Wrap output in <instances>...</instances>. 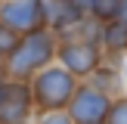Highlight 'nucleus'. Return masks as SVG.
I'll return each instance as SVG.
<instances>
[{
  "label": "nucleus",
  "mask_w": 127,
  "mask_h": 124,
  "mask_svg": "<svg viewBox=\"0 0 127 124\" xmlns=\"http://www.w3.org/2000/svg\"><path fill=\"white\" fill-rule=\"evenodd\" d=\"M109 109H112L109 96L99 93L96 87L78 90L74 93V102H71V115H74V121H81V124H105Z\"/></svg>",
  "instance_id": "1"
},
{
  "label": "nucleus",
  "mask_w": 127,
  "mask_h": 124,
  "mask_svg": "<svg viewBox=\"0 0 127 124\" xmlns=\"http://www.w3.org/2000/svg\"><path fill=\"white\" fill-rule=\"evenodd\" d=\"M105 124H127V99H115V102H112Z\"/></svg>",
  "instance_id": "9"
},
{
  "label": "nucleus",
  "mask_w": 127,
  "mask_h": 124,
  "mask_svg": "<svg viewBox=\"0 0 127 124\" xmlns=\"http://www.w3.org/2000/svg\"><path fill=\"white\" fill-rule=\"evenodd\" d=\"M25 112H28V93L22 87H9V93L0 96V121L16 124V121H22Z\"/></svg>",
  "instance_id": "6"
},
{
  "label": "nucleus",
  "mask_w": 127,
  "mask_h": 124,
  "mask_svg": "<svg viewBox=\"0 0 127 124\" xmlns=\"http://www.w3.org/2000/svg\"><path fill=\"white\" fill-rule=\"evenodd\" d=\"M62 62H65L74 74H87V71L96 68L99 53L93 50V43H68V47L62 50Z\"/></svg>",
  "instance_id": "5"
},
{
  "label": "nucleus",
  "mask_w": 127,
  "mask_h": 124,
  "mask_svg": "<svg viewBox=\"0 0 127 124\" xmlns=\"http://www.w3.org/2000/svg\"><path fill=\"white\" fill-rule=\"evenodd\" d=\"M3 19L9 28H37L43 19L40 0H19V3H9L3 9Z\"/></svg>",
  "instance_id": "4"
},
{
  "label": "nucleus",
  "mask_w": 127,
  "mask_h": 124,
  "mask_svg": "<svg viewBox=\"0 0 127 124\" xmlns=\"http://www.w3.org/2000/svg\"><path fill=\"white\" fill-rule=\"evenodd\" d=\"M121 3L124 0H90V9L96 19H105V22H115L121 16Z\"/></svg>",
  "instance_id": "8"
},
{
  "label": "nucleus",
  "mask_w": 127,
  "mask_h": 124,
  "mask_svg": "<svg viewBox=\"0 0 127 124\" xmlns=\"http://www.w3.org/2000/svg\"><path fill=\"white\" fill-rule=\"evenodd\" d=\"M0 50H6V53L12 50V34H6L3 28H0Z\"/></svg>",
  "instance_id": "10"
},
{
  "label": "nucleus",
  "mask_w": 127,
  "mask_h": 124,
  "mask_svg": "<svg viewBox=\"0 0 127 124\" xmlns=\"http://www.w3.org/2000/svg\"><path fill=\"white\" fill-rule=\"evenodd\" d=\"M37 99H40V105H50V109H56V105L68 102V99L74 96V81L68 71H59V68H53V71L40 74L37 78Z\"/></svg>",
  "instance_id": "2"
},
{
  "label": "nucleus",
  "mask_w": 127,
  "mask_h": 124,
  "mask_svg": "<svg viewBox=\"0 0 127 124\" xmlns=\"http://www.w3.org/2000/svg\"><path fill=\"white\" fill-rule=\"evenodd\" d=\"M102 40L109 43V50L124 53V50H127V22H121V19L109 22V25L102 28Z\"/></svg>",
  "instance_id": "7"
},
{
  "label": "nucleus",
  "mask_w": 127,
  "mask_h": 124,
  "mask_svg": "<svg viewBox=\"0 0 127 124\" xmlns=\"http://www.w3.org/2000/svg\"><path fill=\"white\" fill-rule=\"evenodd\" d=\"M40 124H71V121H68L65 115H47V118H43Z\"/></svg>",
  "instance_id": "11"
},
{
  "label": "nucleus",
  "mask_w": 127,
  "mask_h": 124,
  "mask_svg": "<svg viewBox=\"0 0 127 124\" xmlns=\"http://www.w3.org/2000/svg\"><path fill=\"white\" fill-rule=\"evenodd\" d=\"M47 56H50V37L47 34H31L28 40L19 47V53L9 56V68L16 74H28L31 68L40 65Z\"/></svg>",
  "instance_id": "3"
},
{
  "label": "nucleus",
  "mask_w": 127,
  "mask_h": 124,
  "mask_svg": "<svg viewBox=\"0 0 127 124\" xmlns=\"http://www.w3.org/2000/svg\"><path fill=\"white\" fill-rule=\"evenodd\" d=\"M124 81H127V65H124Z\"/></svg>",
  "instance_id": "12"
}]
</instances>
